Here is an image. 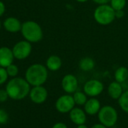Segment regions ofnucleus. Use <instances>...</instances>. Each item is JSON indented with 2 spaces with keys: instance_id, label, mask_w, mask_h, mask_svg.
Segmentation results:
<instances>
[{
  "instance_id": "2eb2a0df",
  "label": "nucleus",
  "mask_w": 128,
  "mask_h": 128,
  "mask_svg": "<svg viewBox=\"0 0 128 128\" xmlns=\"http://www.w3.org/2000/svg\"><path fill=\"white\" fill-rule=\"evenodd\" d=\"M6 30L10 32H17L21 30L22 24L20 20L15 18H8L4 22Z\"/></svg>"
},
{
  "instance_id": "bb28decb",
  "label": "nucleus",
  "mask_w": 128,
  "mask_h": 128,
  "mask_svg": "<svg viewBox=\"0 0 128 128\" xmlns=\"http://www.w3.org/2000/svg\"><path fill=\"white\" fill-rule=\"evenodd\" d=\"M52 128H68L67 126L64 124V123H62V122H58V123H56L53 126Z\"/></svg>"
},
{
  "instance_id": "c756f323",
  "label": "nucleus",
  "mask_w": 128,
  "mask_h": 128,
  "mask_svg": "<svg viewBox=\"0 0 128 128\" xmlns=\"http://www.w3.org/2000/svg\"><path fill=\"white\" fill-rule=\"evenodd\" d=\"M90 128H107V126H106L105 125H103L102 124H94Z\"/></svg>"
},
{
  "instance_id": "5701e85b",
  "label": "nucleus",
  "mask_w": 128,
  "mask_h": 128,
  "mask_svg": "<svg viewBox=\"0 0 128 128\" xmlns=\"http://www.w3.org/2000/svg\"><path fill=\"white\" fill-rule=\"evenodd\" d=\"M8 76V74L7 72V70L4 67H0V84H2L6 82Z\"/></svg>"
},
{
  "instance_id": "f8f14e48",
  "label": "nucleus",
  "mask_w": 128,
  "mask_h": 128,
  "mask_svg": "<svg viewBox=\"0 0 128 128\" xmlns=\"http://www.w3.org/2000/svg\"><path fill=\"white\" fill-rule=\"evenodd\" d=\"M70 118L76 125L84 124L87 120L86 112L80 108H73L70 112Z\"/></svg>"
},
{
  "instance_id": "f03ea898",
  "label": "nucleus",
  "mask_w": 128,
  "mask_h": 128,
  "mask_svg": "<svg viewBox=\"0 0 128 128\" xmlns=\"http://www.w3.org/2000/svg\"><path fill=\"white\" fill-rule=\"evenodd\" d=\"M48 76V68L39 63L31 65L26 72V80L34 87L44 84Z\"/></svg>"
},
{
  "instance_id": "393cba45",
  "label": "nucleus",
  "mask_w": 128,
  "mask_h": 128,
  "mask_svg": "<svg viewBox=\"0 0 128 128\" xmlns=\"http://www.w3.org/2000/svg\"><path fill=\"white\" fill-rule=\"evenodd\" d=\"M8 96H8V94L7 90H0V102L6 101Z\"/></svg>"
},
{
  "instance_id": "7ed1b4c3",
  "label": "nucleus",
  "mask_w": 128,
  "mask_h": 128,
  "mask_svg": "<svg viewBox=\"0 0 128 128\" xmlns=\"http://www.w3.org/2000/svg\"><path fill=\"white\" fill-rule=\"evenodd\" d=\"M21 32L24 38L32 43L38 42L43 38L42 29L35 21H26L22 24Z\"/></svg>"
},
{
  "instance_id": "423d86ee",
  "label": "nucleus",
  "mask_w": 128,
  "mask_h": 128,
  "mask_svg": "<svg viewBox=\"0 0 128 128\" xmlns=\"http://www.w3.org/2000/svg\"><path fill=\"white\" fill-rule=\"evenodd\" d=\"M76 102L73 98V96L70 94H65L60 96L55 103L56 109L62 114H65L70 112L74 107Z\"/></svg>"
},
{
  "instance_id": "aec40b11",
  "label": "nucleus",
  "mask_w": 128,
  "mask_h": 128,
  "mask_svg": "<svg viewBox=\"0 0 128 128\" xmlns=\"http://www.w3.org/2000/svg\"><path fill=\"white\" fill-rule=\"evenodd\" d=\"M118 100L120 108L124 112L128 113V90L123 92L122 95L120 96V98Z\"/></svg>"
},
{
  "instance_id": "9b49d317",
  "label": "nucleus",
  "mask_w": 128,
  "mask_h": 128,
  "mask_svg": "<svg viewBox=\"0 0 128 128\" xmlns=\"http://www.w3.org/2000/svg\"><path fill=\"white\" fill-rule=\"evenodd\" d=\"M14 57L13 51L10 48L7 47L0 48V66L5 68L10 66L12 64Z\"/></svg>"
},
{
  "instance_id": "2f4dec72",
  "label": "nucleus",
  "mask_w": 128,
  "mask_h": 128,
  "mask_svg": "<svg viewBox=\"0 0 128 128\" xmlns=\"http://www.w3.org/2000/svg\"><path fill=\"white\" fill-rule=\"evenodd\" d=\"M76 1H77L78 2L84 3V2H88V0H76Z\"/></svg>"
},
{
  "instance_id": "6e6552de",
  "label": "nucleus",
  "mask_w": 128,
  "mask_h": 128,
  "mask_svg": "<svg viewBox=\"0 0 128 128\" xmlns=\"http://www.w3.org/2000/svg\"><path fill=\"white\" fill-rule=\"evenodd\" d=\"M104 89L103 84L96 79H91L88 81L83 88L84 92L86 94L87 96L90 97H95L99 96Z\"/></svg>"
},
{
  "instance_id": "0eeeda50",
  "label": "nucleus",
  "mask_w": 128,
  "mask_h": 128,
  "mask_svg": "<svg viewBox=\"0 0 128 128\" xmlns=\"http://www.w3.org/2000/svg\"><path fill=\"white\" fill-rule=\"evenodd\" d=\"M13 54L18 60H24L28 57L32 51V45L28 41H20L13 48Z\"/></svg>"
},
{
  "instance_id": "39448f33",
  "label": "nucleus",
  "mask_w": 128,
  "mask_h": 128,
  "mask_svg": "<svg viewBox=\"0 0 128 128\" xmlns=\"http://www.w3.org/2000/svg\"><path fill=\"white\" fill-rule=\"evenodd\" d=\"M98 118L101 124L107 127H112L116 124L118 115L114 107L111 106H104L98 112Z\"/></svg>"
},
{
  "instance_id": "473e14b6",
  "label": "nucleus",
  "mask_w": 128,
  "mask_h": 128,
  "mask_svg": "<svg viewBox=\"0 0 128 128\" xmlns=\"http://www.w3.org/2000/svg\"><path fill=\"white\" fill-rule=\"evenodd\" d=\"M0 28H1V23H0Z\"/></svg>"
},
{
  "instance_id": "ddd939ff",
  "label": "nucleus",
  "mask_w": 128,
  "mask_h": 128,
  "mask_svg": "<svg viewBox=\"0 0 128 128\" xmlns=\"http://www.w3.org/2000/svg\"><path fill=\"white\" fill-rule=\"evenodd\" d=\"M100 102L94 97H91L90 99L88 100L84 105V110L86 114L89 115H94L97 114L100 112Z\"/></svg>"
},
{
  "instance_id": "dca6fc26",
  "label": "nucleus",
  "mask_w": 128,
  "mask_h": 128,
  "mask_svg": "<svg viewBox=\"0 0 128 128\" xmlns=\"http://www.w3.org/2000/svg\"><path fill=\"white\" fill-rule=\"evenodd\" d=\"M62 66V60L57 55H51L50 56L46 61V67L48 70L56 72L59 70Z\"/></svg>"
},
{
  "instance_id": "f257e3e1",
  "label": "nucleus",
  "mask_w": 128,
  "mask_h": 128,
  "mask_svg": "<svg viewBox=\"0 0 128 128\" xmlns=\"http://www.w3.org/2000/svg\"><path fill=\"white\" fill-rule=\"evenodd\" d=\"M29 82L21 78L12 79L6 86V90L8 96L13 100H22L25 98L30 92Z\"/></svg>"
},
{
  "instance_id": "6ab92c4d",
  "label": "nucleus",
  "mask_w": 128,
  "mask_h": 128,
  "mask_svg": "<svg viewBox=\"0 0 128 128\" xmlns=\"http://www.w3.org/2000/svg\"><path fill=\"white\" fill-rule=\"evenodd\" d=\"M73 98L76 104L78 106H84L88 100L86 94L84 92L78 91V90H76L73 94Z\"/></svg>"
},
{
  "instance_id": "f3484780",
  "label": "nucleus",
  "mask_w": 128,
  "mask_h": 128,
  "mask_svg": "<svg viewBox=\"0 0 128 128\" xmlns=\"http://www.w3.org/2000/svg\"><path fill=\"white\" fill-rule=\"evenodd\" d=\"M95 66V62L91 57H84L79 61V68L84 72H89Z\"/></svg>"
},
{
  "instance_id": "1a4fd4ad",
  "label": "nucleus",
  "mask_w": 128,
  "mask_h": 128,
  "mask_svg": "<svg viewBox=\"0 0 128 128\" xmlns=\"http://www.w3.org/2000/svg\"><path fill=\"white\" fill-rule=\"evenodd\" d=\"M62 88L66 94H74L78 87V81L72 74H67L64 76L61 82Z\"/></svg>"
},
{
  "instance_id": "4be33fe9",
  "label": "nucleus",
  "mask_w": 128,
  "mask_h": 128,
  "mask_svg": "<svg viewBox=\"0 0 128 128\" xmlns=\"http://www.w3.org/2000/svg\"><path fill=\"white\" fill-rule=\"evenodd\" d=\"M6 70H7V72L8 74V76H16L18 73V68L17 66L14 65V64H11L10 66H8V67H6Z\"/></svg>"
},
{
  "instance_id": "a211bd4d",
  "label": "nucleus",
  "mask_w": 128,
  "mask_h": 128,
  "mask_svg": "<svg viewBox=\"0 0 128 128\" xmlns=\"http://www.w3.org/2000/svg\"><path fill=\"white\" fill-rule=\"evenodd\" d=\"M115 81L122 84L128 78V70L125 66L118 67L114 72Z\"/></svg>"
},
{
  "instance_id": "412c9836",
  "label": "nucleus",
  "mask_w": 128,
  "mask_h": 128,
  "mask_svg": "<svg viewBox=\"0 0 128 128\" xmlns=\"http://www.w3.org/2000/svg\"><path fill=\"white\" fill-rule=\"evenodd\" d=\"M126 0H111L110 6L114 11L123 10L126 6Z\"/></svg>"
},
{
  "instance_id": "a878e982",
  "label": "nucleus",
  "mask_w": 128,
  "mask_h": 128,
  "mask_svg": "<svg viewBox=\"0 0 128 128\" xmlns=\"http://www.w3.org/2000/svg\"><path fill=\"white\" fill-rule=\"evenodd\" d=\"M92 1L100 5H105V4H108V2H110L111 0H92Z\"/></svg>"
},
{
  "instance_id": "c85d7f7f",
  "label": "nucleus",
  "mask_w": 128,
  "mask_h": 128,
  "mask_svg": "<svg viewBox=\"0 0 128 128\" xmlns=\"http://www.w3.org/2000/svg\"><path fill=\"white\" fill-rule=\"evenodd\" d=\"M6 11V7H5V5L2 2L0 1V16H2L4 12Z\"/></svg>"
},
{
  "instance_id": "9d476101",
  "label": "nucleus",
  "mask_w": 128,
  "mask_h": 128,
  "mask_svg": "<svg viewBox=\"0 0 128 128\" xmlns=\"http://www.w3.org/2000/svg\"><path fill=\"white\" fill-rule=\"evenodd\" d=\"M31 100L37 104H41L45 102L48 98V90L45 88L40 86H35L30 92Z\"/></svg>"
},
{
  "instance_id": "20e7f679",
  "label": "nucleus",
  "mask_w": 128,
  "mask_h": 128,
  "mask_svg": "<svg viewBox=\"0 0 128 128\" xmlns=\"http://www.w3.org/2000/svg\"><path fill=\"white\" fill-rule=\"evenodd\" d=\"M94 18L97 24L106 26L112 24L116 18L115 11L108 4L100 5L94 12Z\"/></svg>"
},
{
  "instance_id": "b1692460",
  "label": "nucleus",
  "mask_w": 128,
  "mask_h": 128,
  "mask_svg": "<svg viewBox=\"0 0 128 128\" xmlns=\"http://www.w3.org/2000/svg\"><path fill=\"white\" fill-rule=\"evenodd\" d=\"M8 115L7 112L3 109H0V124H6L8 121Z\"/></svg>"
},
{
  "instance_id": "7c9ffc66",
  "label": "nucleus",
  "mask_w": 128,
  "mask_h": 128,
  "mask_svg": "<svg viewBox=\"0 0 128 128\" xmlns=\"http://www.w3.org/2000/svg\"><path fill=\"white\" fill-rule=\"evenodd\" d=\"M77 128H88L85 124H81V125H78Z\"/></svg>"
},
{
  "instance_id": "cd10ccee",
  "label": "nucleus",
  "mask_w": 128,
  "mask_h": 128,
  "mask_svg": "<svg viewBox=\"0 0 128 128\" xmlns=\"http://www.w3.org/2000/svg\"><path fill=\"white\" fill-rule=\"evenodd\" d=\"M124 15V12L123 10H119V11H115V18H121Z\"/></svg>"
},
{
  "instance_id": "4468645a",
  "label": "nucleus",
  "mask_w": 128,
  "mask_h": 128,
  "mask_svg": "<svg viewBox=\"0 0 128 128\" xmlns=\"http://www.w3.org/2000/svg\"><path fill=\"white\" fill-rule=\"evenodd\" d=\"M108 94L113 100H118L123 94V88L121 84L118 82H112L108 87Z\"/></svg>"
}]
</instances>
